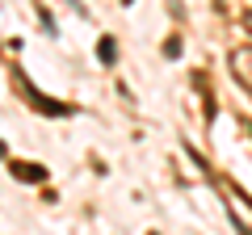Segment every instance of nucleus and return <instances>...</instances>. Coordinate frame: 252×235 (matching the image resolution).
I'll list each match as a JSON object with an SVG mask.
<instances>
[{"label": "nucleus", "instance_id": "1", "mask_svg": "<svg viewBox=\"0 0 252 235\" xmlns=\"http://www.w3.org/2000/svg\"><path fill=\"white\" fill-rule=\"evenodd\" d=\"M9 168H13V176H21V181H42V176H46L38 164H17V160H13Z\"/></svg>", "mask_w": 252, "mask_h": 235}, {"label": "nucleus", "instance_id": "2", "mask_svg": "<svg viewBox=\"0 0 252 235\" xmlns=\"http://www.w3.org/2000/svg\"><path fill=\"white\" fill-rule=\"evenodd\" d=\"M97 55H101V63H114V59H118V42H114V38H101Z\"/></svg>", "mask_w": 252, "mask_h": 235}, {"label": "nucleus", "instance_id": "3", "mask_svg": "<svg viewBox=\"0 0 252 235\" xmlns=\"http://www.w3.org/2000/svg\"><path fill=\"white\" fill-rule=\"evenodd\" d=\"M122 4H130V0H122Z\"/></svg>", "mask_w": 252, "mask_h": 235}]
</instances>
